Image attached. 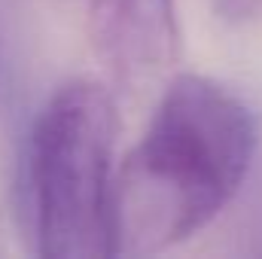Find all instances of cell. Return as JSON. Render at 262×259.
I'll use <instances>...</instances> for the list:
<instances>
[{
  "mask_svg": "<svg viewBox=\"0 0 262 259\" xmlns=\"http://www.w3.org/2000/svg\"><path fill=\"white\" fill-rule=\"evenodd\" d=\"M256 140L238 92L201 73L171 76L119 162V253H162L204 232L241 192Z\"/></svg>",
  "mask_w": 262,
  "mask_h": 259,
  "instance_id": "1",
  "label": "cell"
},
{
  "mask_svg": "<svg viewBox=\"0 0 262 259\" xmlns=\"http://www.w3.org/2000/svg\"><path fill=\"white\" fill-rule=\"evenodd\" d=\"M119 131L113 92L92 76L61 82L40 107L28 137V192L40 256L119 253Z\"/></svg>",
  "mask_w": 262,
  "mask_h": 259,
  "instance_id": "2",
  "label": "cell"
},
{
  "mask_svg": "<svg viewBox=\"0 0 262 259\" xmlns=\"http://www.w3.org/2000/svg\"><path fill=\"white\" fill-rule=\"evenodd\" d=\"M89 46L122 89H149L180 61L177 0H89Z\"/></svg>",
  "mask_w": 262,
  "mask_h": 259,
  "instance_id": "3",
  "label": "cell"
}]
</instances>
